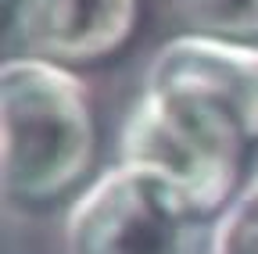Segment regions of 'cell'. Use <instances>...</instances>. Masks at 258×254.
Here are the masks:
<instances>
[{"label": "cell", "mask_w": 258, "mask_h": 254, "mask_svg": "<svg viewBox=\"0 0 258 254\" xmlns=\"http://www.w3.org/2000/svg\"><path fill=\"white\" fill-rule=\"evenodd\" d=\"M247 183H251V186H258V165H254V172L247 176Z\"/></svg>", "instance_id": "cell-8"}, {"label": "cell", "mask_w": 258, "mask_h": 254, "mask_svg": "<svg viewBox=\"0 0 258 254\" xmlns=\"http://www.w3.org/2000/svg\"><path fill=\"white\" fill-rule=\"evenodd\" d=\"M208 254H258V186L244 183L237 201L212 222Z\"/></svg>", "instance_id": "cell-7"}, {"label": "cell", "mask_w": 258, "mask_h": 254, "mask_svg": "<svg viewBox=\"0 0 258 254\" xmlns=\"http://www.w3.org/2000/svg\"><path fill=\"white\" fill-rule=\"evenodd\" d=\"M247 150L251 143L222 115L147 90H140L118 133V161L172 183L208 222L244 190Z\"/></svg>", "instance_id": "cell-2"}, {"label": "cell", "mask_w": 258, "mask_h": 254, "mask_svg": "<svg viewBox=\"0 0 258 254\" xmlns=\"http://www.w3.org/2000/svg\"><path fill=\"white\" fill-rule=\"evenodd\" d=\"M212 222L161 176L115 161L69 204L64 254H208Z\"/></svg>", "instance_id": "cell-3"}, {"label": "cell", "mask_w": 258, "mask_h": 254, "mask_svg": "<svg viewBox=\"0 0 258 254\" xmlns=\"http://www.w3.org/2000/svg\"><path fill=\"white\" fill-rule=\"evenodd\" d=\"M137 15L140 0H11L8 8L22 54L72 72L118 54Z\"/></svg>", "instance_id": "cell-5"}, {"label": "cell", "mask_w": 258, "mask_h": 254, "mask_svg": "<svg viewBox=\"0 0 258 254\" xmlns=\"http://www.w3.org/2000/svg\"><path fill=\"white\" fill-rule=\"evenodd\" d=\"M4 194L18 204L76 197L93 179L97 118L72 68L15 54L0 68Z\"/></svg>", "instance_id": "cell-1"}, {"label": "cell", "mask_w": 258, "mask_h": 254, "mask_svg": "<svg viewBox=\"0 0 258 254\" xmlns=\"http://www.w3.org/2000/svg\"><path fill=\"white\" fill-rule=\"evenodd\" d=\"M183 33L258 43V0H169Z\"/></svg>", "instance_id": "cell-6"}, {"label": "cell", "mask_w": 258, "mask_h": 254, "mask_svg": "<svg viewBox=\"0 0 258 254\" xmlns=\"http://www.w3.org/2000/svg\"><path fill=\"white\" fill-rule=\"evenodd\" d=\"M140 90L208 108L251 147L258 140V43L179 33L154 50Z\"/></svg>", "instance_id": "cell-4"}]
</instances>
